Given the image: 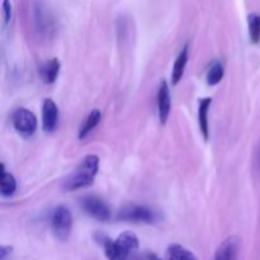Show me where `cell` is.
<instances>
[{
    "label": "cell",
    "mask_w": 260,
    "mask_h": 260,
    "mask_svg": "<svg viewBox=\"0 0 260 260\" xmlns=\"http://www.w3.org/2000/svg\"><path fill=\"white\" fill-rule=\"evenodd\" d=\"M96 240L103 246L108 260H127L129 254L139 248V239L131 231L121 234L116 240H112L106 235L96 236Z\"/></svg>",
    "instance_id": "obj_1"
},
{
    "label": "cell",
    "mask_w": 260,
    "mask_h": 260,
    "mask_svg": "<svg viewBox=\"0 0 260 260\" xmlns=\"http://www.w3.org/2000/svg\"><path fill=\"white\" fill-rule=\"evenodd\" d=\"M98 169L99 157L96 155H88L76 168V172L71 175L70 179L66 180L65 188L68 190H76L89 187L93 184Z\"/></svg>",
    "instance_id": "obj_2"
},
{
    "label": "cell",
    "mask_w": 260,
    "mask_h": 260,
    "mask_svg": "<svg viewBox=\"0 0 260 260\" xmlns=\"http://www.w3.org/2000/svg\"><path fill=\"white\" fill-rule=\"evenodd\" d=\"M118 220L135 223H154L157 220V213L146 206L128 205L119 211Z\"/></svg>",
    "instance_id": "obj_3"
},
{
    "label": "cell",
    "mask_w": 260,
    "mask_h": 260,
    "mask_svg": "<svg viewBox=\"0 0 260 260\" xmlns=\"http://www.w3.org/2000/svg\"><path fill=\"white\" fill-rule=\"evenodd\" d=\"M51 226L57 239L66 240L70 235L71 226H73V216L69 208H66L65 206H58L57 208H55L51 216Z\"/></svg>",
    "instance_id": "obj_4"
},
{
    "label": "cell",
    "mask_w": 260,
    "mask_h": 260,
    "mask_svg": "<svg viewBox=\"0 0 260 260\" xmlns=\"http://www.w3.org/2000/svg\"><path fill=\"white\" fill-rule=\"evenodd\" d=\"M80 206L85 211V213H88L90 217L95 218V220L102 221V222H107L111 220V210L107 203L96 196H86V197L81 198Z\"/></svg>",
    "instance_id": "obj_5"
},
{
    "label": "cell",
    "mask_w": 260,
    "mask_h": 260,
    "mask_svg": "<svg viewBox=\"0 0 260 260\" xmlns=\"http://www.w3.org/2000/svg\"><path fill=\"white\" fill-rule=\"evenodd\" d=\"M13 126L23 137H29L37 129V118L28 109L18 108L13 113Z\"/></svg>",
    "instance_id": "obj_6"
},
{
    "label": "cell",
    "mask_w": 260,
    "mask_h": 260,
    "mask_svg": "<svg viewBox=\"0 0 260 260\" xmlns=\"http://www.w3.org/2000/svg\"><path fill=\"white\" fill-rule=\"evenodd\" d=\"M33 17L36 28L41 35H50L55 29V19L45 4L37 2L33 5Z\"/></svg>",
    "instance_id": "obj_7"
},
{
    "label": "cell",
    "mask_w": 260,
    "mask_h": 260,
    "mask_svg": "<svg viewBox=\"0 0 260 260\" xmlns=\"http://www.w3.org/2000/svg\"><path fill=\"white\" fill-rule=\"evenodd\" d=\"M172 108V99H170V89L167 81H161L159 91H157V113H159L160 123H167Z\"/></svg>",
    "instance_id": "obj_8"
},
{
    "label": "cell",
    "mask_w": 260,
    "mask_h": 260,
    "mask_svg": "<svg viewBox=\"0 0 260 260\" xmlns=\"http://www.w3.org/2000/svg\"><path fill=\"white\" fill-rule=\"evenodd\" d=\"M58 123V108L51 99H46L42 107V126L47 132L55 131Z\"/></svg>",
    "instance_id": "obj_9"
},
{
    "label": "cell",
    "mask_w": 260,
    "mask_h": 260,
    "mask_svg": "<svg viewBox=\"0 0 260 260\" xmlns=\"http://www.w3.org/2000/svg\"><path fill=\"white\" fill-rule=\"evenodd\" d=\"M239 240L236 236L226 239L216 251L215 260H238Z\"/></svg>",
    "instance_id": "obj_10"
},
{
    "label": "cell",
    "mask_w": 260,
    "mask_h": 260,
    "mask_svg": "<svg viewBox=\"0 0 260 260\" xmlns=\"http://www.w3.org/2000/svg\"><path fill=\"white\" fill-rule=\"evenodd\" d=\"M58 73H60V62L57 58H51L41 65L40 76L41 80L45 84H52L57 79Z\"/></svg>",
    "instance_id": "obj_11"
},
{
    "label": "cell",
    "mask_w": 260,
    "mask_h": 260,
    "mask_svg": "<svg viewBox=\"0 0 260 260\" xmlns=\"http://www.w3.org/2000/svg\"><path fill=\"white\" fill-rule=\"evenodd\" d=\"M188 45H185L183 47L182 52L179 53V56L175 60L174 66H173V73H172V83L173 85H177L180 80H182L183 75H184L185 66L188 62Z\"/></svg>",
    "instance_id": "obj_12"
},
{
    "label": "cell",
    "mask_w": 260,
    "mask_h": 260,
    "mask_svg": "<svg viewBox=\"0 0 260 260\" xmlns=\"http://www.w3.org/2000/svg\"><path fill=\"white\" fill-rule=\"evenodd\" d=\"M212 104L211 98H203L200 102V109H198V121H200V128L205 140H208L210 132H208V111Z\"/></svg>",
    "instance_id": "obj_13"
},
{
    "label": "cell",
    "mask_w": 260,
    "mask_h": 260,
    "mask_svg": "<svg viewBox=\"0 0 260 260\" xmlns=\"http://www.w3.org/2000/svg\"><path fill=\"white\" fill-rule=\"evenodd\" d=\"M101 119H102V113L99 109H94V111H91L90 113H89V116L86 117L83 126H81L80 129H79V139L80 140L85 139V137L88 136V135L90 134L96 126H98Z\"/></svg>",
    "instance_id": "obj_14"
},
{
    "label": "cell",
    "mask_w": 260,
    "mask_h": 260,
    "mask_svg": "<svg viewBox=\"0 0 260 260\" xmlns=\"http://www.w3.org/2000/svg\"><path fill=\"white\" fill-rule=\"evenodd\" d=\"M167 256L169 260H198L194 254L179 244H173L168 248Z\"/></svg>",
    "instance_id": "obj_15"
},
{
    "label": "cell",
    "mask_w": 260,
    "mask_h": 260,
    "mask_svg": "<svg viewBox=\"0 0 260 260\" xmlns=\"http://www.w3.org/2000/svg\"><path fill=\"white\" fill-rule=\"evenodd\" d=\"M0 189H2L3 197H10L14 194L17 189V182L10 173H7L4 165H2V180H0Z\"/></svg>",
    "instance_id": "obj_16"
},
{
    "label": "cell",
    "mask_w": 260,
    "mask_h": 260,
    "mask_svg": "<svg viewBox=\"0 0 260 260\" xmlns=\"http://www.w3.org/2000/svg\"><path fill=\"white\" fill-rule=\"evenodd\" d=\"M223 75H225V68L221 61H216L212 65L208 68L207 75H206V80H207L208 85H217L221 80H222Z\"/></svg>",
    "instance_id": "obj_17"
},
{
    "label": "cell",
    "mask_w": 260,
    "mask_h": 260,
    "mask_svg": "<svg viewBox=\"0 0 260 260\" xmlns=\"http://www.w3.org/2000/svg\"><path fill=\"white\" fill-rule=\"evenodd\" d=\"M249 24V36L253 43L260 42V14L251 13L248 17Z\"/></svg>",
    "instance_id": "obj_18"
},
{
    "label": "cell",
    "mask_w": 260,
    "mask_h": 260,
    "mask_svg": "<svg viewBox=\"0 0 260 260\" xmlns=\"http://www.w3.org/2000/svg\"><path fill=\"white\" fill-rule=\"evenodd\" d=\"M3 15H4V25H8L12 20L13 9L10 0H4L3 2Z\"/></svg>",
    "instance_id": "obj_19"
},
{
    "label": "cell",
    "mask_w": 260,
    "mask_h": 260,
    "mask_svg": "<svg viewBox=\"0 0 260 260\" xmlns=\"http://www.w3.org/2000/svg\"><path fill=\"white\" fill-rule=\"evenodd\" d=\"M10 253H12V248L10 246H2V249H0V259L5 260L8 255H10Z\"/></svg>",
    "instance_id": "obj_20"
},
{
    "label": "cell",
    "mask_w": 260,
    "mask_h": 260,
    "mask_svg": "<svg viewBox=\"0 0 260 260\" xmlns=\"http://www.w3.org/2000/svg\"><path fill=\"white\" fill-rule=\"evenodd\" d=\"M150 260H161V259L157 258L156 255H154V254H152V255H150Z\"/></svg>",
    "instance_id": "obj_21"
},
{
    "label": "cell",
    "mask_w": 260,
    "mask_h": 260,
    "mask_svg": "<svg viewBox=\"0 0 260 260\" xmlns=\"http://www.w3.org/2000/svg\"><path fill=\"white\" fill-rule=\"evenodd\" d=\"M132 260H142L141 258H137V256H135V258H132Z\"/></svg>",
    "instance_id": "obj_22"
}]
</instances>
